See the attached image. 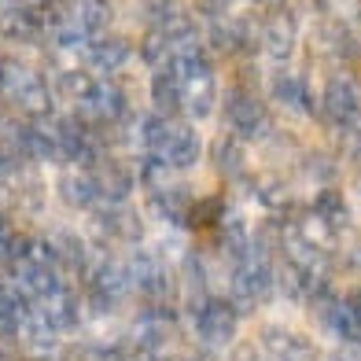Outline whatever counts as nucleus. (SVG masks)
<instances>
[{
  "label": "nucleus",
  "mask_w": 361,
  "mask_h": 361,
  "mask_svg": "<svg viewBox=\"0 0 361 361\" xmlns=\"http://www.w3.org/2000/svg\"><path fill=\"white\" fill-rule=\"evenodd\" d=\"M221 107H225V122L228 129H233L236 137L243 140H262L266 144L269 133H273V118H269V111L266 104H262V96L247 85H233L225 96H221Z\"/></svg>",
  "instance_id": "obj_1"
},
{
  "label": "nucleus",
  "mask_w": 361,
  "mask_h": 361,
  "mask_svg": "<svg viewBox=\"0 0 361 361\" xmlns=\"http://www.w3.org/2000/svg\"><path fill=\"white\" fill-rule=\"evenodd\" d=\"M192 317H195V336L210 350H228V343L240 332V314L221 295H210L200 310H192Z\"/></svg>",
  "instance_id": "obj_2"
},
{
  "label": "nucleus",
  "mask_w": 361,
  "mask_h": 361,
  "mask_svg": "<svg viewBox=\"0 0 361 361\" xmlns=\"http://www.w3.org/2000/svg\"><path fill=\"white\" fill-rule=\"evenodd\" d=\"M74 107L89 126H122L129 118V92L122 81H92L89 96Z\"/></svg>",
  "instance_id": "obj_3"
},
{
  "label": "nucleus",
  "mask_w": 361,
  "mask_h": 361,
  "mask_svg": "<svg viewBox=\"0 0 361 361\" xmlns=\"http://www.w3.org/2000/svg\"><path fill=\"white\" fill-rule=\"evenodd\" d=\"M155 155L162 162H170L173 170H192L195 162H200V155H203V140H200V133H195L192 122H180L173 114L170 126H166V137H162Z\"/></svg>",
  "instance_id": "obj_4"
},
{
  "label": "nucleus",
  "mask_w": 361,
  "mask_h": 361,
  "mask_svg": "<svg viewBox=\"0 0 361 361\" xmlns=\"http://www.w3.org/2000/svg\"><path fill=\"white\" fill-rule=\"evenodd\" d=\"M262 48L273 59H291L299 48V19L288 4L269 8V15L262 19Z\"/></svg>",
  "instance_id": "obj_5"
},
{
  "label": "nucleus",
  "mask_w": 361,
  "mask_h": 361,
  "mask_svg": "<svg viewBox=\"0 0 361 361\" xmlns=\"http://www.w3.org/2000/svg\"><path fill=\"white\" fill-rule=\"evenodd\" d=\"M317 107H321V114L332 126H347L354 114H361V85H357L354 78H347V74L328 78Z\"/></svg>",
  "instance_id": "obj_6"
},
{
  "label": "nucleus",
  "mask_w": 361,
  "mask_h": 361,
  "mask_svg": "<svg viewBox=\"0 0 361 361\" xmlns=\"http://www.w3.org/2000/svg\"><path fill=\"white\" fill-rule=\"evenodd\" d=\"M81 59H85L89 71H100V74H118L129 59H133V44L118 34H96L85 44L78 48Z\"/></svg>",
  "instance_id": "obj_7"
},
{
  "label": "nucleus",
  "mask_w": 361,
  "mask_h": 361,
  "mask_svg": "<svg viewBox=\"0 0 361 361\" xmlns=\"http://www.w3.org/2000/svg\"><path fill=\"white\" fill-rule=\"evenodd\" d=\"M258 347L273 361H314L317 357V347L306 336L291 332V328H281V324H262Z\"/></svg>",
  "instance_id": "obj_8"
},
{
  "label": "nucleus",
  "mask_w": 361,
  "mask_h": 361,
  "mask_svg": "<svg viewBox=\"0 0 361 361\" xmlns=\"http://www.w3.org/2000/svg\"><path fill=\"white\" fill-rule=\"evenodd\" d=\"M89 170H92V180H96V192H100V203H126L137 188L133 170H129L126 162L111 159V155L96 159Z\"/></svg>",
  "instance_id": "obj_9"
},
{
  "label": "nucleus",
  "mask_w": 361,
  "mask_h": 361,
  "mask_svg": "<svg viewBox=\"0 0 361 361\" xmlns=\"http://www.w3.org/2000/svg\"><path fill=\"white\" fill-rule=\"evenodd\" d=\"M56 192L59 200L74 207V210H92L100 207V192H96V180L89 166H78V162H63V170L56 177Z\"/></svg>",
  "instance_id": "obj_10"
},
{
  "label": "nucleus",
  "mask_w": 361,
  "mask_h": 361,
  "mask_svg": "<svg viewBox=\"0 0 361 361\" xmlns=\"http://www.w3.org/2000/svg\"><path fill=\"white\" fill-rule=\"evenodd\" d=\"M152 210L173 228H188V218H192V203H195V192L188 185H180V180H173V185L152 192Z\"/></svg>",
  "instance_id": "obj_11"
},
{
  "label": "nucleus",
  "mask_w": 361,
  "mask_h": 361,
  "mask_svg": "<svg viewBox=\"0 0 361 361\" xmlns=\"http://www.w3.org/2000/svg\"><path fill=\"white\" fill-rule=\"evenodd\" d=\"M210 166H214L218 177H225V180H243L247 177L251 159H247V144H243V137H236V133L218 137L214 144H210Z\"/></svg>",
  "instance_id": "obj_12"
},
{
  "label": "nucleus",
  "mask_w": 361,
  "mask_h": 361,
  "mask_svg": "<svg viewBox=\"0 0 361 361\" xmlns=\"http://www.w3.org/2000/svg\"><path fill=\"white\" fill-rule=\"evenodd\" d=\"M269 92H273V100L281 104L284 111H291V114H310L317 107L314 92H310V81L302 74H276Z\"/></svg>",
  "instance_id": "obj_13"
},
{
  "label": "nucleus",
  "mask_w": 361,
  "mask_h": 361,
  "mask_svg": "<svg viewBox=\"0 0 361 361\" xmlns=\"http://www.w3.org/2000/svg\"><path fill=\"white\" fill-rule=\"evenodd\" d=\"M310 210L328 225V228H336V233H347L350 228V221H354V214H350V200L343 195L336 185H328V188H321L317 195H314V203H310Z\"/></svg>",
  "instance_id": "obj_14"
},
{
  "label": "nucleus",
  "mask_w": 361,
  "mask_h": 361,
  "mask_svg": "<svg viewBox=\"0 0 361 361\" xmlns=\"http://www.w3.org/2000/svg\"><path fill=\"white\" fill-rule=\"evenodd\" d=\"M0 37L19 41V44L37 41V37H44V19L37 11H30V8H15L11 4L4 15H0Z\"/></svg>",
  "instance_id": "obj_15"
},
{
  "label": "nucleus",
  "mask_w": 361,
  "mask_h": 361,
  "mask_svg": "<svg viewBox=\"0 0 361 361\" xmlns=\"http://www.w3.org/2000/svg\"><path fill=\"white\" fill-rule=\"evenodd\" d=\"M152 107L159 114H180V78L170 67L152 71Z\"/></svg>",
  "instance_id": "obj_16"
},
{
  "label": "nucleus",
  "mask_w": 361,
  "mask_h": 361,
  "mask_svg": "<svg viewBox=\"0 0 361 361\" xmlns=\"http://www.w3.org/2000/svg\"><path fill=\"white\" fill-rule=\"evenodd\" d=\"M67 8L92 37L107 34V23L114 19V0H67Z\"/></svg>",
  "instance_id": "obj_17"
},
{
  "label": "nucleus",
  "mask_w": 361,
  "mask_h": 361,
  "mask_svg": "<svg viewBox=\"0 0 361 361\" xmlns=\"http://www.w3.org/2000/svg\"><path fill=\"white\" fill-rule=\"evenodd\" d=\"M218 247H221V255L233 262V258H240L243 251L251 247V228L243 225L240 218H221L218 225Z\"/></svg>",
  "instance_id": "obj_18"
},
{
  "label": "nucleus",
  "mask_w": 361,
  "mask_h": 361,
  "mask_svg": "<svg viewBox=\"0 0 361 361\" xmlns=\"http://www.w3.org/2000/svg\"><path fill=\"white\" fill-rule=\"evenodd\" d=\"M170 56H173V44L166 37V30H162V26H147L144 41H140V59L152 71H159V67H166V63H170Z\"/></svg>",
  "instance_id": "obj_19"
},
{
  "label": "nucleus",
  "mask_w": 361,
  "mask_h": 361,
  "mask_svg": "<svg viewBox=\"0 0 361 361\" xmlns=\"http://www.w3.org/2000/svg\"><path fill=\"white\" fill-rule=\"evenodd\" d=\"M302 173H306V180L328 188V185L339 180V162H336V155H328V152H310L302 159Z\"/></svg>",
  "instance_id": "obj_20"
},
{
  "label": "nucleus",
  "mask_w": 361,
  "mask_h": 361,
  "mask_svg": "<svg viewBox=\"0 0 361 361\" xmlns=\"http://www.w3.org/2000/svg\"><path fill=\"white\" fill-rule=\"evenodd\" d=\"M314 8L321 19H332V23H343V26H357L361 23V0H314Z\"/></svg>",
  "instance_id": "obj_21"
},
{
  "label": "nucleus",
  "mask_w": 361,
  "mask_h": 361,
  "mask_svg": "<svg viewBox=\"0 0 361 361\" xmlns=\"http://www.w3.org/2000/svg\"><path fill=\"white\" fill-rule=\"evenodd\" d=\"M92 74L85 71V67H78V71H63L59 74V81H56V89H59V96L63 100H71V104H81L89 96V89H92Z\"/></svg>",
  "instance_id": "obj_22"
},
{
  "label": "nucleus",
  "mask_w": 361,
  "mask_h": 361,
  "mask_svg": "<svg viewBox=\"0 0 361 361\" xmlns=\"http://www.w3.org/2000/svg\"><path fill=\"white\" fill-rule=\"evenodd\" d=\"M177 8V0H140V11H144V19H147V26H155V23H162L166 15Z\"/></svg>",
  "instance_id": "obj_23"
},
{
  "label": "nucleus",
  "mask_w": 361,
  "mask_h": 361,
  "mask_svg": "<svg viewBox=\"0 0 361 361\" xmlns=\"http://www.w3.org/2000/svg\"><path fill=\"white\" fill-rule=\"evenodd\" d=\"M228 361H262V347L251 339H233L228 343Z\"/></svg>",
  "instance_id": "obj_24"
},
{
  "label": "nucleus",
  "mask_w": 361,
  "mask_h": 361,
  "mask_svg": "<svg viewBox=\"0 0 361 361\" xmlns=\"http://www.w3.org/2000/svg\"><path fill=\"white\" fill-rule=\"evenodd\" d=\"M233 4L236 0H195V8H200V15L210 23V19H225V15H233Z\"/></svg>",
  "instance_id": "obj_25"
},
{
  "label": "nucleus",
  "mask_w": 361,
  "mask_h": 361,
  "mask_svg": "<svg viewBox=\"0 0 361 361\" xmlns=\"http://www.w3.org/2000/svg\"><path fill=\"white\" fill-rule=\"evenodd\" d=\"M324 361H361V347H350V343H347V347L332 350V354H328Z\"/></svg>",
  "instance_id": "obj_26"
},
{
  "label": "nucleus",
  "mask_w": 361,
  "mask_h": 361,
  "mask_svg": "<svg viewBox=\"0 0 361 361\" xmlns=\"http://www.w3.org/2000/svg\"><path fill=\"white\" fill-rule=\"evenodd\" d=\"M8 122L11 118H0V159H4V162H11V155H8ZM11 166H15V162H11Z\"/></svg>",
  "instance_id": "obj_27"
},
{
  "label": "nucleus",
  "mask_w": 361,
  "mask_h": 361,
  "mask_svg": "<svg viewBox=\"0 0 361 361\" xmlns=\"http://www.w3.org/2000/svg\"><path fill=\"white\" fill-rule=\"evenodd\" d=\"M251 4H258V8H276V4H284V0H251Z\"/></svg>",
  "instance_id": "obj_28"
},
{
  "label": "nucleus",
  "mask_w": 361,
  "mask_h": 361,
  "mask_svg": "<svg viewBox=\"0 0 361 361\" xmlns=\"http://www.w3.org/2000/svg\"><path fill=\"white\" fill-rule=\"evenodd\" d=\"M4 228H8V221H4V214H0V233H4Z\"/></svg>",
  "instance_id": "obj_29"
},
{
  "label": "nucleus",
  "mask_w": 361,
  "mask_h": 361,
  "mask_svg": "<svg viewBox=\"0 0 361 361\" xmlns=\"http://www.w3.org/2000/svg\"><path fill=\"white\" fill-rule=\"evenodd\" d=\"M357 269H361V255H357Z\"/></svg>",
  "instance_id": "obj_30"
}]
</instances>
